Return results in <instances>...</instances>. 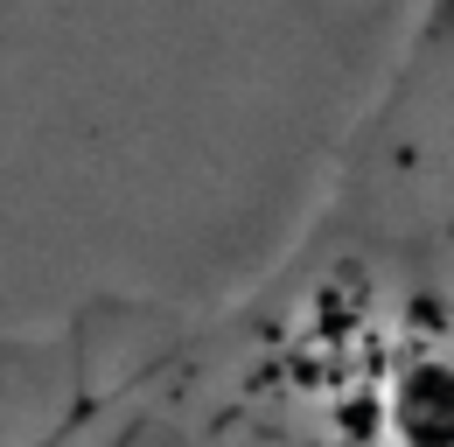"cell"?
<instances>
[{
	"instance_id": "6da1fadb",
	"label": "cell",
	"mask_w": 454,
	"mask_h": 447,
	"mask_svg": "<svg viewBox=\"0 0 454 447\" xmlns=\"http://www.w3.org/2000/svg\"><path fill=\"white\" fill-rule=\"evenodd\" d=\"M0 447H454V0L405 7L245 279L0 329Z\"/></svg>"
}]
</instances>
